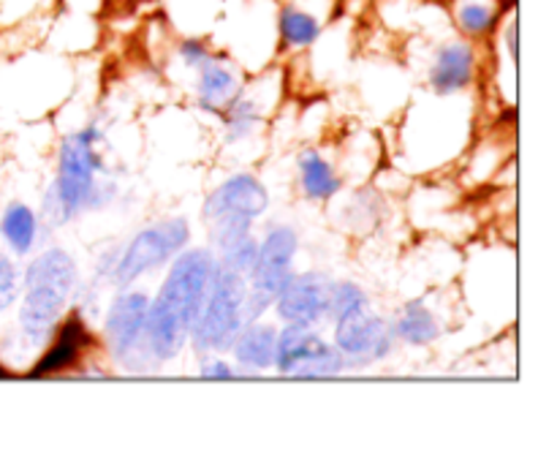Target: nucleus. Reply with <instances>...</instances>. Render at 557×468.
Returning a JSON list of instances; mask_svg holds the SVG:
<instances>
[{
	"label": "nucleus",
	"mask_w": 557,
	"mask_h": 468,
	"mask_svg": "<svg viewBox=\"0 0 557 468\" xmlns=\"http://www.w3.org/2000/svg\"><path fill=\"white\" fill-rule=\"evenodd\" d=\"M324 33V20L315 11L305 9L299 3H283L277 11V36L286 49L302 52L310 49Z\"/></svg>",
	"instance_id": "nucleus-20"
},
{
	"label": "nucleus",
	"mask_w": 557,
	"mask_h": 468,
	"mask_svg": "<svg viewBox=\"0 0 557 468\" xmlns=\"http://www.w3.org/2000/svg\"><path fill=\"white\" fill-rule=\"evenodd\" d=\"M482 74L476 41L468 38H451L433 52L428 65V87L438 98H455L471 90Z\"/></svg>",
	"instance_id": "nucleus-12"
},
{
	"label": "nucleus",
	"mask_w": 557,
	"mask_h": 468,
	"mask_svg": "<svg viewBox=\"0 0 557 468\" xmlns=\"http://www.w3.org/2000/svg\"><path fill=\"white\" fill-rule=\"evenodd\" d=\"M150 294L136 286L114 288L101 321V346L114 368L123 373H156L161 370L150 357L145 343V319Z\"/></svg>",
	"instance_id": "nucleus-6"
},
{
	"label": "nucleus",
	"mask_w": 557,
	"mask_h": 468,
	"mask_svg": "<svg viewBox=\"0 0 557 468\" xmlns=\"http://www.w3.org/2000/svg\"><path fill=\"white\" fill-rule=\"evenodd\" d=\"M500 3H506V5H511V0H500Z\"/></svg>",
	"instance_id": "nucleus-27"
},
{
	"label": "nucleus",
	"mask_w": 557,
	"mask_h": 468,
	"mask_svg": "<svg viewBox=\"0 0 557 468\" xmlns=\"http://www.w3.org/2000/svg\"><path fill=\"white\" fill-rule=\"evenodd\" d=\"M0 375H5V368H0Z\"/></svg>",
	"instance_id": "nucleus-28"
},
{
	"label": "nucleus",
	"mask_w": 557,
	"mask_h": 468,
	"mask_svg": "<svg viewBox=\"0 0 557 468\" xmlns=\"http://www.w3.org/2000/svg\"><path fill=\"white\" fill-rule=\"evenodd\" d=\"M22 294V270L16 259L5 250H0V316L14 308Z\"/></svg>",
	"instance_id": "nucleus-22"
},
{
	"label": "nucleus",
	"mask_w": 557,
	"mask_h": 468,
	"mask_svg": "<svg viewBox=\"0 0 557 468\" xmlns=\"http://www.w3.org/2000/svg\"><path fill=\"white\" fill-rule=\"evenodd\" d=\"M275 370L288 379H332L348 373L346 357L319 327L277 324Z\"/></svg>",
	"instance_id": "nucleus-9"
},
{
	"label": "nucleus",
	"mask_w": 557,
	"mask_h": 468,
	"mask_svg": "<svg viewBox=\"0 0 557 468\" xmlns=\"http://www.w3.org/2000/svg\"><path fill=\"white\" fill-rule=\"evenodd\" d=\"M509 9L500 0H451V14H455L457 30L468 41H484L498 30V22Z\"/></svg>",
	"instance_id": "nucleus-19"
},
{
	"label": "nucleus",
	"mask_w": 557,
	"mask_h": 468,
	"mask_svg": "<svg viewBox=\"0 0 557 468\" xmlns=\"http://www.w3.org/2000/svg\"><path fill=\"white\" fill-rule=\"evenodd\" d=\"M275 341L277 324L261 316V319L245 321L226 354L237 365L243 379H256V375L272 373L275 368Z\"/></svg>",
	"instance_id": "nucleus-14"
},
{
	"label": "nucleus",
	"mask_w": 557,
	"mask_h": 468,
	"mask_svg": "<svg viewBox=\"0 0 557 468\" xmlns=\"http://www.w3.org/2000/svg\"><path fill=\"white\" fill-rule=\"evenodd\" d=\"M332 343L346 357L348 370H364L384 362L400 346L392 327V316L379 313L373 305L337 313L330 319Z\"/></svg>",
	"instance_id": "nucleus-10"
},
{
	"label": "nucleus",
	"mask_w": 557,
	"mask_h": 468,
	"mask_svg": "<svg viewBox=\"0 0 557 468\" xmlns=\"http://www.w3.org/2000/svg\"><path fill=\"white\" fill-rule=\"evenodd\" d=\"M199 375L210 381H237L243 379L237 365L226 354H199Z\"/></svg>",
	"instance_id": "nucleus-23"
},
{
	"label": "nucleus",
	"mask_w": 557,
	"mask_h": 468,
	"mask_svg": "<svg viewBox=\"0 0 557 468\" xmlns=\"http://www.w3.org/2000/svg\"><path fill=\"white\" fill-rule=\"evenodd\" d=\"M297 226L292 223H270L256 245V259L248 270V297H245V319H261L272 310L277 292L297 270L299 256Z\"/></svg>",
	"instance_id": "nucleus-8"
},
{
	"label": "nucleus",
	"mask_w": 557,
	"mask_h": 468,
	"mask_svg": "<svg viewBox=\"0 0 557 468\" xmlns=\"http://www.w3.org/2000/svg\"><path fill=\"white\" fill-rule=\"evenodd\" d=\"M44 234H47V226L41 221V212L27 201L14 199L0 212V239L14 259H27L36 254Z\"/></svg>",
	"instance_id": "nucleus-16"
},
{
	"label": "nucleus",
	"mask_w": 557,
	"mask_h": 468,
	"mask_svg": "<svg viewBox=\"0 0 557 468\" xmlns=\"http://www.w3.org/2000/svg\"><path fill=\"white\" fill-rule=\"evenodd\" d=\"M190 245V221L183 215L158 218L139 232L131 234L123 245L114 248L107 283L112 288L136 286L150 272L163 270L174 256Z\"/></svg>",
	"instance_id": "nucleus-5"
},
{
	"label": "nucleus",
	"mask_w": 557,
	"mask_h": 468,
	"mask_svg": "<svg viewBox=\"0 0 557 468\" xmlns=\"http://www.w3.org/2000/svg\"><path fill=\"white\" fill-rule=\"evenodd\" d=\"M332 283L335 278L326 270H294V275L277 292L270 313H275L277 324H302L324 330L330 324Z\"/></svg>",
	"instance_id": "nucleus-11"
},
{
	"label": "nucleus",
	"mask_w": 557,
	"mask_h": 468,
	"mask_svg": "<svg viewBox=\"0 0 557 468\" xmlns=\"http://www.w3.org/2000/svg\"><path fill=\"white\" fill-rule=\"evenodd\" d=\"M92 332L82 316L79 305H71L69 313L58 324L54 335L47 341V352L41 354L36 365L30 368V375H58L71 370L82 362L87 348L92 346Z\"/></svg>",
	"instance_id": "nucleus-13"
},
{
	"label": "nucleus",
	"mask_w": 557,
	"mask_h": 468,
	"mask_svg": "<svg viewBox=\"0 0 557 468\" xmlns=\"http://www.w3.org/2000/svg\"><path fill=\"white\" fill-rule=\"evenodd\" d=\"M120 3H141V0H120Z\"/></svg>",
	"instance_id": "nucleus-26"
},
{
	"label": "nucleus",
	"mask_w": 557,
	"mask_h": 468,
	"mask_svg": "<svg viewBox=\"0 0 557 468\" xmlns=\"http://www.w3.org/2000/svg\"><path fill=\"white\" fill-rule=\"evenodd\" d=\"M243 74L234 69L232 60L226 54H215L196 71V107L212 118H221L223 109L243 93Z\"/></svg>",
	"instance_id": "nucleus-15"
},
{
	"label": "nucleus",
	"mask_w": 557,
	"mask_h": 468,
	"mask_svg": "<svg viewBox=\"0 0 557 468\" xmlns=\"http://www.w3.org/2000/svg\"><path fill=\"white\" fill-rule=\"evenodd\" d=\"M430 3H451V0H430Z\"/></svg>",
	"instance_id": "nucleus-25"
},
{
	"label": "nucleus",
	"mask_w": 557,
	"mask_h": 468,
	"mask_svg": "<svg viewBox=\"0 0 557 468\" xmlns=\"http://www.w3.org/2000/svg\"><path fill=\"white\" fill-rule=\"evenodd\" d=\"M392 327H395L397 343L411 348L433 346L441 337V332H444L438 313L430 308L424 297L406 299V303L397 308V313L392 316Z\"/></svg>",
	"instance_id": "nucleus-17"
},
{
	"label": "nucleus",
	"mask_w": 557,
	"mask_h": 468,
	"mask_svg": "<svg viewBox=\"0 0 557 468\" xmlns=\"http://www.w3.org/2000/svg\"><path fill=\"white\" fill-rule=\"evenodd\" d=\"M270 212V190L253 172H234L207 194L201 218L210 248L221 250L234 239L253 234V226Z\"/></svg>",
	"instance_id": "nucleus-4"
},
{
	"label": "nucleus",
	"mask_w": 557,
	"mask_h": 468,
	"mask_svg": "<svg viewBox=\"0 0 557 468\" xmlns=\"http://www.w3.org/2000/svg\"><path fill=\"white\" fill-rule=\"evenodd\" d=\"M156 294H150L145 343L158 368L174 362L188 348L190 330L201 313L218 259L210 245H188L166 267Z\"/></svg>",
	"instance_id": "nucleus-1"
},
{
	"label": "nucleus",
	"mask_w": 557,
	"mask_h": 468,
	"mask_svg": "<svg viewBox=\"0 0 557 468\" xmlns=\"http://www.w3.org/2000/svg\"><path fill=\"white\" fill-rule=\"evenodd\" d=\"M101 141V125L87 123L63 136L58 145L54 177L44 190L41 210H38L47 232L65 226L87 212L103 210L114 201L117 183L109 177V167L98 150Z\"/></svg>",
	"instance_id": "nucleus-2"
},
{
	"label": "nucleus",
	"mask_w": 557,
	"mask_h": 468,
	"mask_svg": "<svg viewBox=\"0 0 557 468\" xmlns=\"http://www.w3.org/2000/svg\"><path fill=\"white\" fill-rule=\"evenodd\" d=\"M79 283V264L60 245L27 256L22 270V294L16 299L20 303L16 321L22 337L30 346H47L63 316L69 313Z\"/></svg>",
	"instance_id": "nucleus-3"
},
{
	"label": "nucleus",
	"mask_w": 557,
	"mask_h": 468,
	"mask_svg": "<svg viewBox=\"0 0 557 468\" xmlns=\"http://www.w3.org/2000/svg\"><path fill=\"white\" fill-rule=\"evenodd\" d=\"M177 58L188 71H199L207 60L215 58V52H212L210 44H207L205 38L188 36L177 44Z\"/></svg>",
	"instance_id": "nucleus-24"
},
{
	"label": "nucleus",
	"mask_w": 557,
	"mask_h": 468,
	"mask_svg": "<svg viewBox=\"0 0 557 468\" xmlns=\"http://www.w3.org/2000/svg\"><path fill=\"white\" fill-rule=\"evenodd\" d=\"M218 120H221L223 125V139H226L228 145H237V141L250 139V136L256 134V128H259L261 120H264V112H261L259 98H253L243 87V93L223 109V114Z\"/></svg>",
	"instance_id": "nucleus-21"
},
{
	"label": "nucleus",
	"mask_w": 557,
	"mask_h": 468,
	"mask_svg": "<svg viewBox=\"0 0 557 468\" xmlns=\"http://www.w3.org/2000/svg\"><path fill=\"white\" fill-rule=\"evenodd\" d=\"M245 297H248V278L237 270L218 264L207 292L201 313L190 330L188 346L194 354H226L237 332L243 330Z\"/></svg>",
	"instance_id": "nucleus-7"
},
{
	"label": "nucleus",
	"mask_w": 557,
	"mask_h": 468,
	"mask_svg": "<svg viewBox=\"0 0 557 468\" xmlns=\"http://www.w3.org/2000/svg\"><path fill=\"white\" fill-rule=\"evenodd\" d=\"M299 190L308 201H330L343 190V180L335 163L321 156L315 147H308L297 156Z\"/></svg>",
	"instance_id": "nucleus-18"
}]
</instances>
